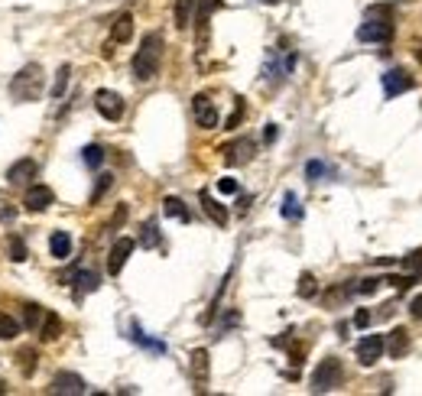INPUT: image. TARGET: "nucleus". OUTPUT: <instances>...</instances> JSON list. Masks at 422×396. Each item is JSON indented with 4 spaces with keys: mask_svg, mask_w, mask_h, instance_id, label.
Wrapping results in <instances>:
<instances>
[{
    "mask_svg": "<svg viewBox=\"0 0 422 396\" xmlns=\"http://www.w3.org/2000/svg\"><path fill=\"white\" fill-rule=\"evenodd\" d=\"M160 65H162V36L160 33H146L137 55H133V78L137 82H153L160 75Z\"/></svg>",
    "mask_w": 422,
    "mask_h": 396,
    "instance_id": "obj_1",
    "label": "nucleus"
},
{
    "mask_svg": "<svg viewBox=\"0 0 422 396\" xmlns=\"http://www.w3.org/2000/svg\"><path fill=\"white\" fill-rule=\"evenodd\" d=\"M393 36V10L387 4H374L364 13V23L357 26V39L361 43H387Z\"/></svg>",
    "mask_w": 422,
    "mask_h": 396,
    "instance_id": "obj_2",
    "label": "nucleus"
},
{
    "mask_svg": "<svg viewBox=\"0 0 422 396\" xmlns=\"http://www.w3.org/2000/svg\"><path fill=\"white\" fill-rule=\"evenodd\" d=\"M43 92H46V75H43L39 65H23V69L10 78V94H13L20 104H26V101H39L43 98Z\"/></svg>",
    "mask_w": 422,
    "mask_h": 396,
    "instance_id": "obj_3",
    "label": "nucleus"
},
{
    "mask_svg": "<svg viewBox=\"0 0 422 396\" xmlns=\"http://www.w3.org/2000/svg\"><path fill=\"white\" fill-rule=\"evenodd\" d=\"M341 383H345V367H341V361L325 358L322 364L315 367L309 387H312V393H331V390H338Z\"/></svg>",
    "mask_w": 422,
    "mask_h": 396,
    "instance_id": "obj_4",
    "label": "nucleus"
},
{
    "mask_svg": "<svg viewBox=\"0 0 422 396\" xmlns=\"http://www.w3.org/2000/svg\"><path fill=\"white\" fill-rule=\"evenodd\" d=\"M292 69H296V53H279V49H273L270 53V59H267V65H263V78L267 82H273V84H283L286 78L292 75Z\"/></svg>",
    "mask_w": 422,
    "mask_h": 396,
    "instance_id": "obj_5",
    "label": "nucleus"
},
{
    "mask_svg": "<svg viewBox=\"0 0 422 396\" xmlns=\"http://www.w3.org/2000/svg\"><path fill=\"white\" fill-rule=\"evenodd\" d=\"M253 153H257V143H253L250 137H238L221 146V160L228 163V166H247V163L253 160Z\"/></svg>",
    "mask_w": 422,
    "mask_h": 396,
    "instance_id": "obj_6",
    "label": "nucleus"
},
{
    "mask_svg": "<svg viewBox=\"0 0 422 396\" xmlns=\"http://www.w3.org/2000/svg\"><path fill=\"white\" fill-rule=\"evenodd\" d=\"M192 117H195V123H199L201 130H215L218 127V107H215V101L208 98V94H195L192 98Z\"/></svg>",
    "mask_w": 422,
    "mask_h": 396,
    "instance_id": "obj_7",
    "label": "nucleus"
},
{
    "mask_svg": "<svg viewBox=\"0 0 422 396\" xmlns=\"http://www.w3.org/2000/svg\"><path fill=\"white\" fill-rule=\"evenodd\" d=\"M384 351H387V338L384 335H364L361 341H357V364L374 367Z\"/></svg>",
    "mask_w": 422,
    "mask_h": 396,
    "instance_id": "obj_8",
    "label": "nucleus"
},
{
    "mask_svg": "<svg viewBox=\"0 0 422 396\" xmlns=\"http://www.w3.org/2000/svg\"><path fill=\"white\" fill-rule=\"evenodd\" d=\"M94 107H98V114L104 121H121L123 117V98L117 92H108V88H101L94 94Z\"/></svg>",
    "mask_w": 422,
    "mask_h": 396,
    "instance_id": "obj_9",
    "label": "nucleus"
},
{
    "mask_svg": "<svg viewBox=\"0 0 422 396\" xmlns=\"http://www.w3.org/2000/svg\"><path fill=\"white\" fill-rule=\"evenodd\" d=\"M52 202H55V192L49 189V185H30L26 195H23V208H26V211H33V214L46 211Z\"/></svg>",
    "mask_w": 422,
    "mask_h": 396,
    "instance_id": "obj_10",
    "label": "nucleus"
},
{
    "mask_svg": "<svg viewBox=\"0 0 422 396\" xmlns=\"http://www.w3.org/2000/svg\"><path fill=\"white\" fill-rule=\"evenodd\" d=\"M84 380L78 377V373H55L52 377V383H49V393H55V396H82L84 393Z\"/></svg>",
    "mask_w": 422,
    "mask_h": 396,
    "instance_id": "obj_11",
    "label": "nucleus"
},
{
    "mask_svg": "<svg viewBox=\"0 0 422 396\" xmlns=\"http://www.w3.org/2000/svg\"><path fill=\"white\" fill-rule=\"evenodd\" d=\"M133 247H137V244H133L131 237H117V241H114V247H111V253H108V273L111 276H117L123 270V263L131 260Z\"/></svg>",
    "mask_w": 422,
    "mask_h": 396,
    "instance_id": "obj_12",
    "label": "nucleus"
},
{
    "mask_svg": "<svg viewBox=\"0 0 422 396\" xmlns=\"http://www.w3.org/2000/svg\"><path fill=\"white\" fill-rule=\"evenodd\" d=\"M409 88H413V75H409L406 69L384 72V94H387V98H399V94L409 92Z\"/></svg>",
    "mask_w": 422,
    "mask_h": 396,
    "instance_id": "obj_13",
    "label": "nucleus"
},
{
    "mask_svg": "<svg viewBox=\"0 0 422 396\" xmlns=\"http://www.w3.org/2000/svg\"><path fill=\"white\" fill-rule=\"evenodd\" d=\"M189 361H192L189 367H192V383H195V390H199V393H205V387H208V367H211V364H208V351H205V348H195Z\"/></svg>",
    "mask_w": 422,
    "mask_h": 396,
    "instance_id": "obj_14",
    "label": "nucleus"
},
{
    "mask_svg": "<svg viewBox=\"0 0 422 396\" xmlns=\"http://www.w3.org/2000/svg\"><path fill=\"white\" fill-rule=\"evenodd\" d=\"M7 179H10V185H26V182H33L36 179V160H16L13 166L7 169Z\"/></svg>",
    "mask_w": 422,
    "mask_h": 396,
    "instance_id": "obj_15",
    "label": "nucleus"
},
{
    "mask_svg": "<svg viewBox=\"0 0 422 396\" xmlns=\"http://www.w3.org/2000/svg\"><path fill=\"white\" fill-rule=\"evenodd\" d=\"M199 198H201V208H205V214H208V218H211V221H215L218 228H224V224H228V218H231V214H228V208H224L221 202H218V198L211 195V192H201Z\"/></svg>",
    "mask_w": 422,
    "mask_h": 396,
    "instance_id": "obj_16",
    "label": "nucleus"
},
{
    "mask_svg": "<svg viewBox=\"0 0 422 396\" xmlns=\"http://www.w3.org/2000/svg\"><path fill=\"white\" fill-rule=\"evenodd\" d=\"M221 0H199V49L205 53V46H208V20H211V10L218 7Z\"/></svg>",
    "mask_w": 422,
    "mask_h": 396,
    "instance_id": "obj_17",
    "label": "nucleus"
},
{
    "mask_svg": "<svg viewBox=\"0 0 422 396\" xmlns=\"http://www.w3.org/2000/svg\"><path fill=\"white\" fill-rule=\"evenodd\" d=\"M409 351V331L406 328H393L390 335H387V354L390 358H403Z\"/></svg>",
    "mask_w": 422,
    "mask_h": 396,
    "instance_id": "obj_18",
    "label": "nucleus"
},
{
    "mask_svg": "<svg viewBox=\"0 0 422 396\" xmlns=\"http://www.w3.org/2000/svg\"><path fill=\"white\" fill-rule=\"evenodd\" d=\"M49 253H52L55 260H69L72 257V237H69V231H55V234L49 237Z\"/></svg>",
    "mask_w": 422,
    "mask_h": 396,
    "instance_id": "obj_19",
    "label": "nucleus"
},
{
    "mask_svg": "<svg viewBox=\"0 0 422 396\" xmlns=\"http://www.w3.org/2000/svg\"><path fill=\"white\" fill-rule=\"evenodd\" d=\"M133 36V16L131 13H121L111 26V43H131Z\"/></svg>",
    "mask_w": 422,
    "mask_h": 396,
    "instance_id": "obj_20",
    "label": "nucleus"
},
{
    "mask_svg": "<svg viewBox=\"0 0 422 396\" xmlns=\"http://www.w3.org/2000/svg\"><path fill=\"white\" fill-rule=\"evenodd\" d=\"M43 341H59V335H62V319L55 312H46V319H43V325H39V331H36Z\"/></svg>",
    "mask_w": 422,
    "mask_h": 396,
    "instance_id": "obj_21",
    "label": "nucleus"
},
{
    "mask_svg": "<svg viewBox=\"0 0 422 396\" xmlns=\"http://www.w3.org/2000/svg\"><path fill=\"white\" fill-rule=\"evenodd\" d=\"M199 0H176V30H189L192 26V16Z\"/></svg>",
    "mask_w": 422,
    "mask_h": 396,
    "instance_id": "obj_22",
    "label": "nucleus"
},
{
    "mask_svg": "<svg viewBox=\"0 0 422 396\" xmlns=\"http://www.w3.org/2000/svg\"><path fill=\"white\" fill-rule=\"evenodd\" d=\"M162 214H166V218H176V221H189V218H192L189 208H185V202L182 198H176V195L162 198Z\"/></svg>",
    "mask_w": 422,
    "mask_h": 396,
    "instance_id": "obj_23",
    "label": "nucleus"
},
{
    "mask_svg": "<svg viewBox=\"0 0 422 396\" xmlns=\"http://www.w3.org/2000/svg\"><path fill=\"white\" fill-rule=\"evenodd\" d=\"M75 282H78V290H75V296L82 299L84 292H94L101 286V276L98 273H91V270H78L75 273Z\"/></svg>",
    "mask_w": 422,
    "mask_h": 396,
    "instance_id": "obj_24",
    "label": "nucleus"
},
{
    "mask_svg": "<svg viewBox=\"0 0 422 396\" xmlns=\"http://www.w3.org/2000/svg\"><path fill=\"white\" fill-rule=\"evenodd\" d=\"M283 218H289V221H299L302 218V205H299V198H296V192H286V198H283Z\"/></svg>",
    "mask_w": 422,
    "mask_h": 396,
    "instance_id": "obj_25",
    "label": "nucleus"
},
{
    "mask_svg": "<svg viewBox=\"0 0 422 396\" xmlns=\"http://www.w3.org/2000/svg\"><path fill=\"white\" fill-rule=\"evenodd\" d=\"M20 335V321L10 319L7 312H0V341H13Z\"/></svg>",
    "mask_w": 422,
    "mask_h": 396,
    "instance_id": "obj_26",
    "label": "nucleus"
},
{
    "mask_svg": "<svg viewBox=\"0 0 422 396\" xmlns=\"http://www.w3.org/2000/svg\"><path fill=\"white\" fill-rule=\"evenodd\" d=\"M69 75H72V65H59V72H55V84H52V98L55 101H62L65 88H69Z\"/></svg>",
    "mask_w": 422,
    "mask_h": 396,
    "instance_id": "obj_27",
    "label": "nucleus"
},
{
    "mask_svg": "<svg viewBox=\"0 0 422 396\" xmlns=\"http://www.w3.org/2000/svg\"><path fill=\"white\" fill-rule=\"evenodd\" d=\"M296 292H299V299H315V296H318V282H315V276L312 273H302Z\"/></svg>",
    "mask_w": 422,
    "mask_h": 396,
    "instance_id": "obj_28",
    "label": "nucleus"
},
{
    "mask_svg": "<svg viewBox=\"0 0 422 396\" xmlns=\"http://www.w3.org/2000/svg\"><path fill=\"white\" fill-rule=\"evenodd\" d=\"M140 244L150 251V247H160V228H156V221H146L143 231H140Z\"/></svg>",
    "mask_w": 422,
    "mask_h": 396,
    "instance_id": "obj_29",
    "label": "nucleus"
},
{
    "mask_svg": "<svg viewBox=\"0 0 422 396\" xmlns=\"http://www.w3.org/2000/svg\"><path fill=\"white\" fill-rule=\"evenodd\" d=\"M7 253H10V260H13V263H23V260L30 257V251H26V244H23V241H20V237H16V234L7 241Z\"/></svg>",
    "mask_w": 422,
    "mask_h": 396,
    "instance_id": "obj_30",
    "label": "nucleus"
},
{
    "mask_svg": "<svg viewBox=\"0 0 422 396\" xmlns=\"http://www.w3.org/2000/svg\"><path fill=\"white\" fill-rule=\"evenodd\" d=\"M43 319H46V309H43V305H26V328H30V331H39Z\"/></svg>",
    "mask_w": 422,
    "mask_h": 396,
    "instance_id": "obj_31",
    "label": "nucleus"
},
{
    "mask_svg": "<svg viewBox=\"0 0 422 396\" xmlns=\"http://www.w3.org/2000/svg\"><path fill=\"white\" fill-rule=\"evenodd\" d=\"M133 341L143 344V348H150V351H156V354H162V351H166V344H162V341H153L150 335H143V328H140V325H133Z\"/></svg>",
    "mask_w": 422,
    "mask_h": 396,
    "instance_id": "obj_32",
    "label": "nucleus"
},
{
    "mask_svg": "<svg viewBox=\"0 0 422 396\" xmlns=\"http://www.w3.org/2000/svg\"><path fill=\"white\" fill-rule=\"evenodd\" d=\"M82 160L88 163V166H91V169H98L101 163H104V150H101L98 143H91V146H84V150H82Z\"/></svg>",
    "mask_w": 422,
    "mask_h": 396,
    "instance_id": "obj_33",
    "label": "nucleus"
},
{
    "mask_svg": "<svg viewBox=\"0 0 422 396\" xmlns=\"http://www.w3.org/2000/svg\"><path fill=\"white\" fill-rule=\"evenodd\" d=\"M13 218H16V205L7 198V192H0V221H4V224H13Z\"/></svg>",
    "mask_w": 422,
    "mask_h": 396,
    "instance_id": "obj_34",
    "label": "nucleus"
},
{
    "mask_svg": "<svg viewBox=\"0 0 422 396\" xmlns=\"http://www.w3.org/2000/svg\"><path fill=\"white\" fill-rule=\"evenodd\" d=\"M403 267H406V273H413V276H419V273H422V247L403 257Z\"/></svg>",
    "mask_w": 422,
    "mask_h": 396,
    "instance_id": "obj_35",
    "label": "nucleus"
},
{
    "mask_svg": "<svg viewBox=\"0 0 422 396\" xmlns=\"http://www.w3.org/2000/svg\"><path fill=\"white\" fill-rule=\"evenodd\" d=\"M111 185H114V175H98V185H94V192H91V205H98Z\"/></svg>",
    "mask_w": 422,
    "mask_h": 396,
    "instance_id": "obj_36",
    "label": "nucleus"
},
{
    "mask_svg": "<svg viewBox=\"0 0 422 396\" xmlns=\"http://www.w3.org/2000/svg\"><path fill=\"white\" fill-rule=\"evenodd\" d=\"M377 286H380V280H361V282H354V286H351V292L370 296V292H377Z\"/></svg>",
    "mask_w": 422,
    "mask_h": 396,
    "instance_id": "obj_37",
    "label": "nucleus"
},
{
    "mask_svg": "<svg viewBox=\"0 0 422 396\" xmlns=\"http://www.w3.org/2000/svg\"><path fill=\"white\" fill-rule=\"evenodd\" d=\"M306 175H309V182H318V179H322L325 175V163H318V160H312L306 166Z\"/></svg>",
    "mask_w": 422,
    "mask_h": 396,
    "instance_id": "obj_38",
    "label": "nucleus"
},
{
    "mask_svg": "<svg viewBox=\"0 0 422 396\" xmlns=\"http://www.w3.org/2000/svg\"><path fill=\"white\" fill-rule=\"evenodd\" d=\"M240 185H238V179H231V175H224V179H218V192L221 195H234Z\"/></svg>",
    "mask_w": 422,
    "mask_h": 396,
    "instance_id": "obj_39",
    "label": "nucleus"
},
{
    "mask_svg": "<svg viewBox=\"0 0 422 396\" xmlns=\"http://www.w3.org/2000/svg\"><path fill=\"white\" fill-rule=\"evenodd\" d=\"M33 358H36V354H33L30 348L20 351V361H23V364H20V370H23V377H30V373H33Z\"/></svg>",
    "mask_w": 422,
    "mask_h": 396,
    "instance_id": "obj_40",
    "label": "nucleus"
},
{
    "mask_svg": "<svg viewBox=\"0 0 422 396\" xmlns=\"http://www.w3.org/2000/svg\"><path fill=\"white\" fill-rule=\"evenodd\" d=\"M240 117H244V101L238 98V107H234V114L228 117V130H234V127H238V123H240Z\"/></svg>",
    "mask_w": 422,
    "mask_h": 396,
    "instance_id": "obj_41",
    "label": "nucleus"
},
{
    "mask_svg": "<svg viewBox=\"0 0 422 396\" xmlns=\"http://www.w3.org/2000/svg\"><path fill=\"white\" fill-rule=\"evenodd\" d=\"M413 280H416V276L409 273V276H390V280H387V282H393L396 290H409V286H413Z\"/></svg>",
    "mask_w": 422,
    "mask_h": 396,
    "instance_id": "obj_42",
    "label": "nucleus"
},
{
    "mask_svg": "<svg viewBox=\"0 0 422 396\" xmlns=\"http://www.w3.org/2000/svg\"><path fill=\"white\" fill-rule=\"evenodd\" d=\"M370 325V312L367 309H357V312H354V328H367Z\"/></svg>",
    "mask_w": 422,
    "mask_h": 396,
    "instance_id": "obj_43",
    "label": "nucleus"
},
{
    "mask_svg": "<svg viewBox=\"0 0 422 396\" xmlns=\"http://www.w3.org/2000/svg\"><path fill=\"white\" fill-rule=\"evenodd\" d=\"M123 221H127V205H121V208H117V214H114V221H111V231H114V228H121Z\"/></svg>",
    "mask_w": 422,
    "mask_h": 396,
    "instance_id": "obj_44",
    "label": "nucleus"
},
{
    "mask_svg": "<svg viewBox=\"0 0 422 396\" xmlns=\"http://www.w3.org/2000/svg\"><path fill=\"white\" fill-rule=\"evenodd\" d=\"M409 315H413V319H422V296H416L413 302H409Z\"/></svg>",
    "mask_w": 422,
    "mask_h": 396,
    "instance_id": "obj_45",
    "label": "nucleus"
},
{
    "mask_svg": "<svg viewBox=\"0 0 422 396\" xmlns=\"http://www.w3.org/2000/svg\"><path fill=\"white\" fill-rule=\"evenodd\" d=\"M263 140H267V143H273V140H277V123H267V130H263Z\"/></svg>",
    "mask_w": 422,
    "mask_h": 396,
    "instance_id": "obj_46",
    "label": "nucleus"
},
{
    "mask_svg": "<svg viewBox=\"0 0 422 396\" xmlns=\"http://www.w3.org/2000/svg\"><path fill=\"white\" fill-rule=\"evenodd\" d=\"M416 59L422 62V43H416Z\"/></svg>",
    "mask_w": 422,
    "mask_h": 396,
    "instance_id": "obj_47",
    "label": "nucleus"
}]
</instances>
